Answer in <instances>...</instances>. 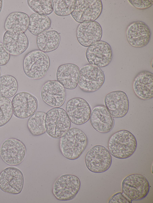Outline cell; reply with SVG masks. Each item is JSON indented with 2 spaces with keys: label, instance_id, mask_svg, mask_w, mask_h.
Instances as JSON below:
<instances>
[{
  "label": "cell",
  "instance_id": "obj_1",
  "mask_svg": "<svg viewBox=\"0 0 153 203\" xmlns=\"http://www.w3.org/2000/svg\"><path fill=\"white\" fill-rule=\"evenodd\" d=\"M88 143L87 136L80 129L72 127L61 137L59 148L62 155L66 159H78L86 149Z\"/></svg>",
  "mask_w": 153,
  "mask_h": 203
},
{
  "label": "cell",
  "instance_id": "obj_2",
  "mask_svg": "<svg viewBox=\"0 0 153 203\" xmlns=\"http://www.w3.org/2000/svg\"><path fill=\"white\" fill-rule=\"evenodd\" d=\"M136 139L131 132L122 130L116 132L110 138L108 148L110 154L119 159H125L131 156L136 150Z\"/></svg>",
  "mask_w": 153,
  "mask_h": 203
},
{
  "label": "cell",
  "instance_id": "obj_3",
  "mask_svg": "<svg viewBox=\"0 0 153 203\" xmlns=\"http://www.w3.org/2000/svg\"><path fill=\"white\" fill-rule=\"evenodd\" d=\"M50 61L48 55L39 50L32 51L25 57L23 63L25 74L33 79H42L46 75L49 68Z\"/></svg>",
  "mask_w": 153,
  "mask_h": 203
},
{
  "label": "cell",
  "instance_id": "obj_4",
  "mask_svg": "<svg viewBox=\"0 0 153 203\" xmlns=\"http://www.w3.org/2000/svg\"><path fill=\"white\" fill-rule=\"evenodd\" d=\"M46 132L54 139L61 138L70 129L71 121L64 109L53 108L46 113Z\"/></svg>",
  "mask_w": 153,
  "mask_h": 203
},
{
  "label": "cell",
  "instance_id": "obj_5",
  "mask_svg": "<svg viewBox=\"0 0 153 203\" xmlns=\"http://www.w3.org/2000/svg\"><path fill=\"white\" fill-rule=\"evenodd\" d=\"M121 186L123 193L131 201L143 199L150 190L148 181L140 174H132L126 177L122 181Z\"/></svg>",
  "mask_w": 153,
  "mask_h": 203
},
{
  "label": "cell",
  "instance_id": "obj_6",
  "mask_svg": "<svg viewBox=\"0 0 153 203\" xmlns=\"http://www.w3.org/2000/svg\"><path fill=\"white\" fill-rule=\"evenodd\" d=\"M104 73L100 68L90 64L82 67L78 77L79 88L86 93H92L99 89L105 81Z\"/></svg>",
  "mask_w": 153,
  "mask_h": 203
},
{
  "label": "cell",
  "instance_id": "obj_7",
  "mask_svg": "<svg viewBox=\"0 0 153 203\" xmlns=\"http://www.w3.org/2000/svg\"><path fill=\"white\" fill-rule=\"evenodd\" d=\"M80 181L76 176L72 174L63 175L54 182L52 193L59 200H70L76 197L80 190Z\"/></svg>",
  "mask_w": 153,
  "mask_h": 203
},
{
  "label": "cell",
  "instance_id": "obj_8",
  "mask_svg": "<svg viewBox=\"0 0 153 203\" xmlns=\"http://www.w3.org/2000/svg\"><path fill=\"white\" fill-rule=\"evenodd\" d=\"M112 161V157L109 151L101 145L92 147L85 157L87 168L94 173H102L107 171L110 167Z\"/></svg>",
  "mask_w": 153,
  "mask_h": 203
},
{
  "label": "cell",
  "instance_id": "obj_9",
  "mask_svg": "<svg viewBox=\"0 0 153 203\" xmlns=\"http://www.w3.org/2000/svg\"><path fill=\"white\" fill-rule=\"evenodd\" d=\"M26 153L24 144L20 140L10 138L6 140L0 147V156L2 160L10 166H17L24 160Z\"/></svg>",
  "mask_w": 153,
  "mask_h": 203
},
{
  "label": "cell",
  "instance_id": "obj_10",
  "mask_svg": "<svg viewBox=\"0 0 153 203\" xmlns=\"http://www.w3.org/2000/svg\"><path fill=\"white\" fill-rule=\"evenodd\" d=\"M103 9L101 0H76L71 15L79 23L94 21L101 15Z\"/></svg>",
  "mask_w": 153,
  "mask_h": 203
},
{
  "label": "cell",
  "instance_id": "obj_11",
  "mask_svg": "<svg viewBox=\"0 0 153 203\" xmlns=\"http://www.w3.org/2000/svg\"><path fill=\"white\" fill-rule=\"evenodd\" d=\"M12 103L13 113L16 117L25 119L30 116L36 111L38 107L37 99L30 93L22 91L16 94L13 98Z\"/></svg>",
  "mask_w": 153,
  "mask_h": 203
},
{
  "label": "cell",
  "instance_id": "obj_12",
  "mask_svg": "<svg viewBox=\"0 0 153 203\" xmlns=\"http://www.w3.org/2000/svg\"><path fill=\"white\" fill-rule=\"evenodd\" d=\"M24 177L21 171L17 168L10 167L0 173V189L11 194H18L22 190Z\"/></svg>",
  "mask_w": 153,
  "mask_h": 203
},
{
  "label": "cell",
  "instance_id": "obj_13",
  "mask_svg": "<svg viewBox=\"0 0 153 203\" xmlns=\"http://www.w3.org/2000/svg\"><path fill=\"white\" fill-rule=\"evenodd\" d=\"M112 55L110 45L102 40L88 47L85 53L86 57L89 63L100 68L108 66L112 60Z\"/></svg>",
  "mask_w": 153,
  "mask_h": 203
},
{
  "label": "cell",
  "instance_id": "obj_14",
  "mask_svg": "<svg viewBox=\"0 0 153 203\" xmlns=\"http://www.w3.org/2000/svg\"><path fill=\"white\" fill-rule=\"evenodd\" d=\"M42 101L54 108L60 107L64 104L66 98L65 88L56 80H49L42 86L40 92Z\"/></svg>",
  "mask_w": 153,
  "mask_h": 203
},
{
  "label": "cell",
  "instance_id": "obj_15",
  "mask_svg": "<svg viewBox=\"0 0 153 203\" xmlns=\"http://www.w3.org/2000/svg\"><path fill=\"white\" fill-rule=\"evenodd\" d=\"M65 111L71 121L78 125L88 122L91 113L88 103L84 99L79 97L68 101L66 105Z\"/></svg>",
  "mask_w": 153,
  "mask_h": 203
},
{
  "label": "cell",
  "instance_id": "obj_16",
  "mask_svg": "<svg viewBox=\"0 0 153 203\" xmlns=\"http://www.w3.org/2000/svg\"><path fill=\"white\" fill-rule=\"evenodd\" d=\"M151 35V29L145 23L136 21L131 23L128 27L126 36L129 44L135 48L145 46L150 41Z\"/></svg>",
  "mask_w": 153,
  "mask_h": 203
},
{
  "label": "cell",
  "instance_id": "obj_17",
  "mask_svg": "<svg viewBox=\"0 0 153 203\" xmlns=\"http://www.w3.org/2000/svg\"><path fill=\"white\" fill-rule=\"evenodd\" d=\"M2 43L10 54L15 56L24 53L29 45L28 40L26 35L17 29L6 31L4 34Z\"/></svg>",
  "mask_w": 153,
  "mask_h": 203
},
{
  "label": "cell",
  "instance_id": "obj_18",
  "mask_svg": "<svg viewBox=\"0 0 153 203\" xmlns=\"http://www.w3.org/2000/svg\"><path fill=\"white\" fill-rule=\"evenodd\" d=\"M102 29L100 24L96 21L80 23L76 30L77 40L82 46L88 47L100 40Z\"/></svg>",
  "mask_w": 153,
  "mask_h": 203
},
{
  "label": "cell",
  "instance_id": "obj_19",
  "mask_svg": "<svg viewBox=\"0 0 153 203\" xmlns=\"http://www.w3.org/2000/svg\"><path fill=\"white\" fill-rule=\"evenodd\" d=\"M105 106L112 116L120 118L127 113L129 103L126 93L121 90H116L107 94L104 98Z\"/></svg>",
  "mask_w": 153,
  "mask_h": 203
},
{
  "label": "cell",
  "instance_id": "obj_20",
  "mask_svg": "<svg viewBox=\"0 0 153 203\" xmlns=\"http://www.w3.org/2000/svg\"><path fill=\"white\" fill-rule=\"evenodd\" d=\"M90 119L92 127L101 133L109 132L114 126L113 117L104 105L95 106L91 112Z\"/></svg>",
  "mask_w": 153,
  "mask_h": 203
},
{
  "label": "cell",
  "instance_id": "obj_21",
  "mask_svg": "<svg viewBox=\"0 0 153 203\" xmlns=\"http://www.w3.org/2000/svg\"><path fill=\"white\" fill-rule=\"evenodd\" d=\"M132 88L140 99L148 100L153 97V74L146 71L137 74L132 82Z\"/></svg>",
  "mask_w": 153,
  "mask_h": 203
},
{
  "label": "cell",
  "instance_id": "obj_22",
  "mask_svg": "<svg viewBox=\"0 0 153 203\" xmlns=\"http://www.w3.org/2000/svg\"><path fill=\"white\" fill-rule=\"evenodd\" d=\"M80 70L73 63H67L59 66L56 71V80L66 89L73 90L78 84Z\"/></svg>",
  "mask_w": 153,
  "mask_h": 203
},
{
  "label": "cell",
  "instance_id": "obj_23",
  "mask_svg": "<svg viewBox=\"0 0 153 203\" xmlns=\"http://www.w3.org/2000/svg\"><path fill=\"white\" fill-rule=\"evenodd\" d=\"M60 41L59 33L53 30H48L38 35L36 43L39 50L45 53L56 50Z\"/></svg>",
  "mask_w": 153,
  "mask_h": 203
},
{
  "label": "cell",
  "instance_id": "obj_24",
  "mask_svg": "<svg viewBox=\"0 0 153 203\" xmlns=\"http://www.w3.org/2000/svg\"><path fill=\"white\" fill-rule=\"evenodd\" d=\"M29 20L28 15L21 11L10 13L7 17L4 24L6 30L17 29L25 33L27 29Z\"/></svg>",
  "mask_w": 153,
  "mask_h": 203
},
{
  "label": "cell",
  "instance_id": "obj_25",
  "mask_svg": "<svg viewBox=\"0 0 153 203\" xmlns=\"http://www.w3.org/2000/svg\"><path fill=\"white\" fill-rule=\"evenodd\" d=\"M51 24V20L48 16L33 13L29 16L27 29L33 35L38 36L48 30Z\"/></svg>",
  "mask_w": 153,
  "mask_h": 203
},
{
  "label": "cell",
  "instance_id": "obj_26",
  "mask_svg": "<svg viewBox=\"0 0 153 203\" xmlns=\"http://www.w3.org/2000/svg\"><path fill=\"white\" fill-rule=\"evenodd\" d=\"M46 113L43 111L36 112L28 119L27 127L33 135L39 136L46 132Z\"/></svg>",
  "mask_w": 153,
  "mask_h": 203
},
{
  "label": "cell",
  "instance_id": "obj_27",
  "mask_svg": "<svg viewBox=\"0 0 153 203\" xmlns=\"http://www.w3.org/2000/svg\"><path fill=\"white\" fill-rule=\"evenodd\" d=\"M18 84L16 79L10 75H4L0 77V96L11 98L17 93Z\"/></svg>",
  "mask_w": 153,
  "mask_h": 203
},
{
  "label": "cell",
  "instance_id": "obj_28",
  "mask_svg": "<svg viewBox=\"0 0 153 203\" xmlns=\"http://www.w3.org/2000/svg\"><path fill=\"white\" fill-rule=\"evenodd\" d=\"M53 10L56 15L60 16H68L74 10L76 0H53Z\"/></svg>",
  "mask_w": 153,
  "mask_h": 203
},
{
  "label": "cell",
  "instance_id": "obj_29",
  "mask_svg": "<svg viewBox=\"0 0 153 203\" xmlns=\"http://www.w3.org/2000/svg\"><path fill=\"white\" fill-rule=\"evenodd\" d=\"M29 7L37 14L47 16L53 11L52 0H27Z\"/></svg>",
  "mask_w": 153,
  "mask_h": 203
},
{
  "label": "cell",
  "instance_id": "obj_30",
  "mask_svg": "<svg viewBox=\"0 0 153 203\" xmlns=\"http://www.w3.org/2000/svg\"><path fill=\"white\" fill-rule=\"evenodd\" d=\"M13 114L12 102L8 98L0 96V127L7 124Z\"/></svg>",
  "mask_w": 153,
  "mask_h": 203
},
{
  "label": "cell",
  "instance_id": "obj_31",
  "mask_svg": "<svg viewBox=\"0 0 153 203\" xmlns=\"http://www.w3.org/2000/svg\"><path fill=\"white\" fill-rule=\"evenodd\" d=\"M128 1L133 6L140 10L148 9L153 4V0H128Z\"/></svg>",
  "mask_w": 153,
  "mask_h": 203
},
{
  "label": "cell",
  "instance_id": "obj_32",
  "mask_svg": "<svg viewBox=\"0 0 153 203\" xmlns=\"http://www.w3.org/2000/svg\"><path fill=\"white\" fill-rule=\"evenodd\" d=\"M108 203H131L132 201L123 193L118 192L114 194L109 199Z\"/></svg>",
  "mask_w": 153,
  "mask_h": 203
},
{
  "label": "cell",
  "instance_id": "obj_33",
  "mask_svg": "<svg viewBox=\"0 0 153 203\" xmlns=\"http://www.w3.org/2000/svg\"><path fill=\"white\" fill-rule=\"evenodd\" d=\"M10 55L0 42V66L6 65L9 61Z\"/></svg>",
  "mask_w": 153,
  "mask_h": 203
},
{
  "label": "cell",
  "instance_id": "obj_34",
  "mask_svg": "<svg viewBox=\"0 0 153 203\" xmlns=\"http://www.w3.org/2000/svg\"><path fill=\"white\" fill-rule=\"evenodd\" d=\"M3 4V1L0 0V13L1 11Z\"/></svg>",
  "mask_w": 153,
  "mask_h": 203
},
{
  "label": "cell",
  "instance_id": "obj_35",
  "mask_svg": "<svg viewBox=\"0 0 153 203\" xmlns=\"http://www.w3.org/2000/svg\"><path fill=\"white\" fill-rule=\"evenodd\" d=\"M1 67H0V77L1 76Z\"/></svg>",
  "mask_w": 153,
  "mask_h": 203
}]
</instances>
